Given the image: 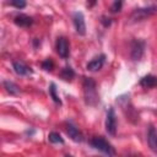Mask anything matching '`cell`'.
I'll return each instance as SVG.
<instances>
[{
  "label": "cell",
  "mask_w": 157,
  "mask_h": 157,
  "mask_svg": "<svg viewBox=\"0 0 157 157\" xmlns=\"http://www.w3.org/2000/svg\"><path fill=\"white\" fill-rule=\"evenodd\" d=\"M82 88H83V97H85V102L87 105H96L99 101L98 98V93H97V87H96V82L93 78L91 77H83V82H82Z\"/></svg>",
  "instance_id": "cell-1"
},
{
  "label": "cell",
  "mask_w": 157,
  "mask_h": 157,
  "mask_svg": "<svg viewBox=\"0 0 157 157\" xmlns=\"http://www.w3.org/2000/svg\"><path fill=\"white\" fill-rule=\"evenodd\" d=\"M91 146L101 152H103L104 155H107L108 157H114L115 156V150L114 147L110 145V142H108L103 136H94L91 140Z\"/></svg>",
  "instance_id": "cell-2"
},
{
  "label": "cell",
  "mask_w": 157,
  "mask_h": 157,
  "mask_svg": "<svg viewBox=\"0 0 157 157\" xmlns=\"http://www.w3.org/2000/svg\"><path fill=\"white\" fill-rule=\"evenodd\" d=\"M105 130L109 135H115L117 132V117L113 108H109L105 114Z\"/></svg>",
  "instance_id": "cell-3"
},
{
  "label": "cell",
  "mask_w": 157,
  "mask_h": 157,
  "mask_svg": "<svg viewBox=\"0 0 157 157\" xmlns=\"http://www.w3.org/2000/svg\"><path fill=\"white\" fill-rule=\"evenodd\" d=\"M72 22H74L76 32L80 36H85L86 34V22H85L83 13L80 11H75L72 13Z\"/></svg>",
  "instance_id": "cell-4"
},
{
  "label": "cell",
  "mask_w": 157,
  "mask_h": 157,
  "mask_svg": "<svg viewBox=\"0 0 157 157\" xmlns=\"http://www.w3.org/2000/svg\"><path fill=\"white\" fill-rule=\"evenodd\" d=\"M145 52V42L141 39H134L131 42V52L130 55L134 60H140Z\"/></svg>",
  "instance_id": "cell-5"
},
{
  "label": "cell",
  "mask_w": 157,
  "mask_h": 157,
  "mask_svg": "<svg viewBox=\"0 0 157 157\" xmlns=\"http://www.w3.org/2000/svg\"><path fill=\"white\" fill-rule=\"evenodd\" d=\"M56 53L63 59H66L70 54V47L67 43V39L65 37H59L56 39Z\"/></svg>",
  "instance_id": "cell-6"
},
{
  "label": "cell",
  "mask_w": 157,
  "mask_h": 157,
  "mask_svg": "<svg viewBox=\"0 0 157 157\" xmlns=\"http://www.w3.org/2000/svg\"><path fill=\"white\" fill-rule=\"evenodd\" d=\"M66 134L69 135V137L72 140V141H75V142H82L83 141V135H82V132L71 123V121H67L66 123Z\"/></svg>",
  "instance_id": "cell-7"
},
{
  "label": "cell",
  "mask_w": 157,
  "mask_h": 157,
  "mask_svg": "<svg viewBox=\"0 0 157 157\" xmlns=\"http://www.w3.org/2000/svg\"><path fill=\"white\" fill-rule=\"evenodd\" d=\"M155 12V7L153 6H148V7H142V9H136L132 13H131V20L134 21H142L146 17H148L150 15H152Z\"/></svg>",
  "instance_id": "cell-8"
},
{
  "label": "cell",
  "mask_w": 157,
  "mask_h": 157,
  "mask_svg": "<svg viewBox=\"0 0 157 157\" xmlns=\"http://www.w3.org/2000/svg\"><path fill=\"white\" fill-rule=\"evenodd\" d=\"M12 69H13V71L17 74V75H20V76H29V75H32V69L29 67V66H27L25 63H22V61H13L12 63Z\"/></svg>",
  "instance_id": "cell-9"
},
{
  "label": "cell",
  "mask_w": 157,
  "mask_h": 157,
  "mask_svg": "<svg viewBox=\"0 0 157 157\" xmlns=\"http://www.w3.org/2000/svg\"><path fill=\"white\" fill-rule=\"evenodd\" d=\"M105 63V55L104 54H99L97 56H94L88 64H87V70L90 71H97L99 69H102V66Z\"/></svg>",
  "instance_id": "cell-10"
},
{
  "label": "cell",
  "mask_w": 157,
  "mask_h": 157,
  "mask_svg": "<svg viewBox=\"0 0 157 157\" xmlns=\"http://www.w3.org/2000/svg\"><path fill=\"white\" fill-rule=\"evenodd\" d=\"M147 144L152 151H157V129L150 126L147 132Z\"/></svg>",
  "instance_id": "cell-11"
},
{
  "label": "cell",
  "mask_w": 157,
  "mask_h": 157,
  "mask_svg": "<svg viewBox=\"0 0 157 157\" xmlns=\"http://www.w3.org/2000/svg\"><path fill=\"white\" fill-rule=\"evenodd\" d=\"M13 22H15L17 26H20V27H29V26L33 23V20H32V17H29L28 15L18 13V15L15 16Z\"/></svg>",
  "instance_id": "cell-12"
},
{
  "label": "cell",
  "mask_w": 157,
  "mask_h": 157,
  "mask_svg": "<svg viewBox=\"0 0 157 157\" xmlns=\"http://www.w3.org/2000/svg\"><path fill=\"white\" fill-rule=\"evenodd\" d=\"M140 86H142L144 88H152L155 86H157V76L153 75H146L140 80Z\"/></svg>",
  "instance_id": "cell-13"
},
{
  "label": "cell",
  "mask_w": 157,
  "mask_h": 157,
  "mask_svg": "<svg viewBox=\"0 0 157 157\" xmlns=\"http://www.w3.org/2000/svg\"><path fill=\"white\" fill-rule=\"evenodd\" d=\"M4 87L6 90V92H9L10 94H18L20 93V87L13 83L12 81H4Z\"/></svg>",
  "instance_id": "cell-14"
},
{
  "label": "cell",
  "mask_w": 157,
  "mask_h": 157,
  "mask_svg": "<svg viewBox=\"0 0 157 157\" xmlns=\"http://www.w3.org/2000/svg\"><path fill=\"white\" fill-rule=\"evenodd\" d=\"M74 76H75V71H74L70 66H65V67L60 71V77H61L63 80H65V81L72 80Z\"/></svg>",
  "instance_id": "cell-15"
},
{
  "label": "cell",
  "mask_w": 157,
  "mask_h": 157,
  "mask_svg": "<svg viewBox=\"0 0 157 157\" xmlns=\"http://www.w3.org/2000/svg\"><path fill=\"white\" fill-rule=\"evenodd\" d=\"M49 94H50V97L53 98V101H54L58 105H61V99H60V97H59L58 93H56V86H55L54 82H52L50 86H49Z\"/></svg>",
  "instance_id": "cell-16"
},
{
  "label": "cell",
  "mask_w": 157,
  "mask_h": 157,
  "mask_svg": "<svg viewBox=\"0 0 157 157\" xmlns=\"http://www.w3.org/2000/svg\"><path fill=\"white\" fill-rule=\"evenodd\" d=\"M48 140L52 142V144H64V139L60 136V134L59 132H55V131H52V132H49V135H48Z\"/></svg>",
  "instance_id": "cell-17"
},
{
  "label": "cell",
  "mask_w": 157,
  "mask_h": 157,
  "mask_svg": "<svg viewBox=\"0 0 157 157\" xmlns=\"http://www.w3.org/2000/svg\"><path fill=\"white\" fill-rule=\"evenodd\" d=\"M53 66H54V63L52 59H45L43 63H42V67L45 70V71H52L53 70Z\"/></svg>",
  "instance_id": "cell-18"
},
{
  "label": "cell",
  "mask_w": 157,
  "mask_h": 157,
  "mask_svg": "<svg viewBox=\"0 0 157 157\" xmlns=\"http://www.w3.org/2000/svg\"><path fill=\"white\" fill-rule=\"evenodd\" d=\"M10 5H12V6L17 7V9H23L26 6V1H23V0H12L10 2Z\"/></svg>",
  "instance_id": "cell-19"
},
{
  "label": "cell",
  "mask_w": 157,
  "mask_h": 157,
  "mask_svg": "<svg viewBox=\"0 0 157 157\" xmlns=\"http://www.w3.org/2000/svg\"><path fill=\"white\" fill-rule=\"evenodd\" d=\"M121 6H123V2H121V1H114V2H113V5H112V7H110V10H112V12L120 11Z\"/></svg>",
  "instance_id": "cell-20"
},
{
  "label": "cell",
  "mask_w": 157,
  "mask_h": 157,
  "mask_svg": "<svg viewBox=\"0 0 157 157\" xmlns=\"http://www.w3.org/2000/svg\"><path fill=\"white\" fill-rule=\"evenodd\" d=\"M65 157H72V156H70V155H66V156H65Z\"/></svg>",
  "instance_id": "cell-21"
}]
</instances>
